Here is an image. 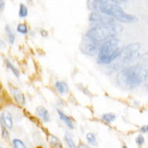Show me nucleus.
<instances>
[{"instance_id":"f257e3e1","label":"nucleus","mask_w":148,"mask_h":148,"mask_svg":"<svg viewBox=\"0 0 148 148\" xmlns=\"http://www.w3.org/2000/svg\"><path fill=\"white\" fill-rule=\"evenodd\" d=\"M87 6L89 10L101 12L121 23H135L138 21L136 16L123 10L119 0H88Z\"/></svg>"},{"instance_id":"f03ea898","label":"nucleus","mask_w":148,"mask_h":148,"mask_svg":"<svg viewBox=\"0 0 148 148\" xmlns=\"http://www.w3.org/2000/svg\"><path fill=\"white\" fill-rule=\"evenodd\" d=\"M148 68L142 63L123 67L116 76L118 84L126 90H133L147 80Z\"/></svg>"},{"instance_id":"7ed1b4c3","label":"nucleus","mask_w":148,"mask_h":148,"mask_svg":"<svg viewBox=\"0 0 148 148\" xmlns=\"http://www.w3.org/2000/svg\"><path fill=\"white\" fill-rule=\"evenodd\" d=\"M123 47V42L114 37L105 40L98 49V62L105 65L113 63L121 54Z\"/></svg>"},{"instance_id":"20e7f679","label":"nucleus","mask_w":148,"mask_h":148,"mask_svg":"<svg viewBox=\"0 0 148 148\" xmlns=\"http://www.w3.org/2000/svg\"><path fill=\"white\" fill-rule=\"evenodd\" d=\"M140 47H141V45L139 42H131V44L127 45L126 47H123L121 54L116 59H119V62L121 65H130V64L134 62V60H136L139 57Z\"/></svg>"},{"instance_id":"39448f33","label":"nucleus","mask_w":148,"mask_h":148,"mask_svg":"<svg viewBox=\"0 0 148 148\" xmlns=\"http://www.w3.org/2000/svg\"><path fill=\"white\" fill-rule=\"evenodd\" d=\"M0 123L3 125L7 130H12L13 128V118L10 112H3L0 114Z\"/></svg>"},{"instance_id":"423d86ee","label":"nucleus","mask_w":148,"mask_h":148,"mask_svg":"<svg viewBox=\"0 0 148 148\" xmlns=\"http://www.w3.org/2000/svg\"><path fill=\"white\" fill-rule=\"evenodd\" d=\"M10 92H11V95H12V97H13L14 101L17 103L18 105H20V106H25L26 105L25 95H24L20 90L17 89V88L12 87L10 89Z\"/></svg>"},{"instance_id":"0eeeda50","label":"nucleus","mask_w":148,"mask_h":148,"mask_svg":"<svg viewBox=\"0 0 148 148\" xmlns=\"http://www.w3.org/2000/svg\"><path fill=\"white\" fill-rule=\"evenodd\" d=\"M56 113L58 114L59 119L62 123L65 125L69 130H74L75 128V125H74V121L70 116H68L67 114H65L62 111H60L59 109H56Z\"/></svg>"},{"instance_id":"6e6552de","label":"nucleus","mask_w":148,"mask_h":148,"mask_svg":"<svg viewBox=\"0 0 148 148\" xmlns=\"http://www.w3.org/2000/svg\"><path fill=\"white\" fill-rule=\"evenodd\" d=\"M36 114H37L38 116H39L40 119H42V121H45V123L51 121V116H49V113L45 107H42V106L38 107V108L36 109Z\"/></svg>"},{"instance_id":"1a4fd4ad","label":"nucleus","mask_w":148,"mask_h":148,"mask_svg":"<svg viewBox=\"0 0 148 148\" xmlns=\"http://www.w3.org/2000/svg\"><path fill=\"white\" fill-rule=\"evenodd\" d=\"M56 90L59 93L60 95H66L69 92V87L67 85V83L64 82V81H56Z\"/></svg>"},{"instance_id":"9d476101","label":"nucleus","mask_w":148,"mask_h":148,"mask_svg":"<svg viewBox=\"0 0 148 148\" xmlns=\"http://www.w3.org/2000/svg\"><path fill=\"white\" fill-rule=\"evenodd\" d=\"M5 32H6V36H7V40L10 45H13L15 42L16 40V35L14 34V32L12 31L11 27L9 25L5 26Z\"/></svg>"},{"instance_id":"9b49d317","label":"nucleus","mask_w":148,"mask_h":148,"mask_svg":"<svg viewBox=\"0 0 148 148\" xmlns=\"http://www.w3.org/2000/svg\"><path fill=\"white\" fill-rule=\"evenodd\" d=\"M64 141H65V143L67 144L68 147H70V148L77 147L75 141H74L73 138H72V135H70L68 132H65V135H64Z\"/></svg>"},{"instance_id":"f8f14e48","label":"nucleus","mask_w":148,"mask_h":148,"mask_svg":"<svg viewBox=\"0 0 148 148\" xmlns=\"http://www.w3.org/2000/svg\"><path fill=\"white\" fill-rule=\"evenodd\" d=\"M29 14V11H28V7L25 5V4H20V6H19V18L20 19H25L26 17L28 16Z\"/></svg>"},{"instance_id":"ddd939ff","label":"nucleus","mask_w":148,"mask_h":148,"mask_svg":"<svg viewBox=\"0 0 148 148\" xmlns=\"http://www.w3.org/2000/svg\"><path fill=\"white\" fill-rule=\"evenodd\" d=\"M102 119H103V121H104L105 123H114V121L116 120V114H112V113H107V114H103Z\"/></svg>"},{"instance_id":"4468645a","label":"nucleus","mask_w":148,"mask_h":148,"mask_svg":"<svg viewBox=\"0 0 148 148\" xmlns=\"http://www.w3.org/2000/svg\"><path fill=\"white\" fill-rule=\"evenodd\" d=\"M86 139H87V142L88 144H90L91 146H98V142L96 140V135L94 134V133H87L86 134Z\"/></svg>"},{"instance_id":"2eb2a0df","label":"nucleus","mask_w":148,"mask_h":148,"mask_svg":"<svg viewBox=\"0 0 148 148\" xmlns=\"http://www.w3.org/2000/svg\"><path fill=\"white\" fill-rule=\"evenodd\" d=\"M5 65H6V67L9 69V70L12 71V73H13L16 77H17V78L20 77V72H19V70L10 62V61L8 60V59H5Z\"/></svg>"},{"instance_id":"dca6fc26","label":"nucleus","mask_w":148,"mask_h":148,"mask_svg":"<svg viewBox=\"0 0 148 148\" xmlns=\"http://www.w3.org/2000/svg\"><path fill=\"white\" fill-rule=\"evenodd\" d=\"M17 32L19 33V34H21V35H27L28 33H29V28H28V26L26 25V24H23V23H21V24H19V25L17 26Z\"/></svg>"},{"instance_id":"f3484780","label":"nucleus","mask_w":148,"mask_h":148,"mask_svg":"<svg viewBox=\"0 0 148 148\" xmlns=\"http://www.w3.org/2000/svg\"><path fill=\"white\" fill-rule=\"evenodd\" d=\"M12 144H13V147L14 148H26V144L24 143L22 140L19 139V138H14L12 140Z\"/></svg>"},{"instance_id":"a211bd4d","label":"nucleus","mask_w":148,"mask_h":148,"mask_svg":"<svg viewBox=\"0 0 148 148\" xmlns=\"http://www.w3.org/2000/svg\"><path fill=\"white\" fill-rule=\"evenodd\" d=\"M49 138H51V140H49V143H51L52 146L62 147V145H61V142L59 141V139L57 137L53 136V135H49Z\"/></svg>"},{"instance_id":"6ab92c4d","label":"nucleus","mask_w":148,"mask_h":148,"mask_svg":"<svg viewBox=\"0 0 148 148\" xmlns=\"http://www.w3.org/2000/svg\"><path fill=\"white\" fill-rule=\"evenodd\" d=\"M1 135L4 139L8 140L9 139V132H8V130L3 125H1Z\"/></svg>"},{"instance_id":"aec40b11","label":"nucleus","mask_w":148,"mask_h":148,"mask_svg":"<svg viewBox=\"0 0 148 148\" xmlns=\"http://www.w3.org/2000/svg\"><path fill=\"white\" fill-rule=\"evenodd\" d=\"M135 141H136V144L138 146H142V145L144 144V137H143L142 135H138L136 137V139H135Z\"/></svg>"},{"instance_id":"412c9836","label":"nucleus","mask_w":148,"mask_h":148,"mask_svg":"<svg viewBox=\"0 0 148 148\" xmlns=\"http://www.w3.org/2000/svg\"><path fill=\"white\" fill-rule=\"evenodd\" d=\"M6 47H7V42H4L2 39H0V47H1V49H5Z\"/></svg>"},{"instance_id":"4be33fe9","label":"nucleus","mask_w":148,"mask_h":148,"mask_svg":"<svg viewBox=\"0 0 148 148\" xmlns=\"http://www.w3.org/2000/svg\"><path fill=\"white\" fill-rule=\"evenodd\" d=\"M40 34L42 37H44V38H47V36H49V33H47V31H46V30H40Z\"/></svg>"},{"instance_id":"5701e85b","label":"nucleus","mask_w":148,"mask_h":148,"mask_svg":"<svg viewBox=\"0 0 148 148\" xmlns=\"http://www.w3.org/2000/svg\"><path fill=\"white\" fill-rule=\"evenodd\" d=\"M5 9V1L4 0H0V10L3 11Z\"/></svg>"},{"instance_id":"b1692460","label":"nucleus","mask_w":148,"mask_h":148,"mask_svg":"<svg viewBox=\"0 0 148 148\" xmlns=\"http://www.w3.org/2000/svg\"><path fill=\"white\" fill-rule=\"evenodd\" d=\"M140 131H141L142 133H146V132H148V125L142 126V127L140 128Z\"/></svg>"}]
</instances>
